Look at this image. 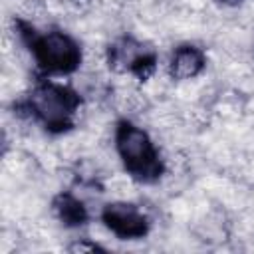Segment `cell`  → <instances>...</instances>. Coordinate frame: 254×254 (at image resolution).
<instances>
[{"instance_id":"5","label":"cell","mask_w":254,"mask_h":254,"mask_svg":"<svg viewBox=\"0 0 254 254\" xmlns=\"http://www.w3.org/2000/svg\"><path fill=\"white\" fill-rule=\"evenodd\" d=\"M202 65L204 56L200 54V50H196L194 46H181L169 62V75L177 81L192 79L200 73Z\"/></svg>"},{"instance_id":"2","label":"cell","mask_w":254,"mask_h":254,"mask_svg":"<svg viewBox=\"0 0 254 254\" xmlns=\"http://www.w3.org/2000/svg\"><path fill=\"white\" fill-rule=\"evenodd\" d=\"M32 109L50 127H62L73 113L69 95L58 85H40L32 93Z\"/></svg>"},{"instance_id":"8","label":"cell","mask_w":254,"mask_h":254,"mask_svg":"<svg viewBox=\"0 0 254 254\" xmlns=\"http://www.w3.org/2000/svg\"><path fill=\"white\" fill-rule=\"evenodd\" d=\"M58 214L64 222H77L83 216V206L77 198L65 196V198H60L58 202Z\"/></svg>"},{"instance_id":"7","label":"cell","mask_w":254,"mask_h":254,"mask_svg":"<svg viewBox=\"0 0 254 254\" xmlns=\"http://www.w3.org/2000/svg\"><path fill=\"white\" fill-rule=\"evenodd\" d=\"M105 189L111 196H115V200H127L135 194V183L131 181V177L121 173H111L105 183Z\"/></svg>"},{"instance_id":"4","label":"cell","mask_w":254,"mask_h":254,"mask_svg":"<svg viewBox=\"0 0 254 254\" xmlns=\"http://www.w3.org/2000/svg\"><path fill=\"white\" fill-rule=\"evenodd\" d=\"M103 220L107 222V226L119 234V236H141L145 232V214L129 204L127 200H117L113 204H107L105 206V212H103Z\"/></svg>"},{"instance_id":"6","label":"cell","mask_w":254,"mask_h":254,"mask_svg":"<svg viewBox=\"0 0 254 254\" xmlns=\"http://www.w3.org/2000/svg\"><path fill=\"white\" fill-rule=\"evenodd\" d=\"M143 58H145L143 44H139L133 38H123V40L113 44L111 56H109V64L117 73H127V69H131Z\"/></svg>"},{"instance_id":"10","label":"cell","mask_w":254,"mask_h":254,"mask_svg":"<svg viewBox=\"0 0 254 254\" xmlns=\"http://www.w3.org/2000/svg\"><path fill=\"white\" fill-rule=\"evenodd\" d=\"M222 2H226V4H232V2H236V0H222Z\"/></svg>"},{"instance_id":"1","label":"cell","mask_w":254,"mask_h":254,"mask_svg":"<svg viewBox=\"0 0 254 254\" xmlns=\"http://www.w3.org/2000/svg\"><path fill=\"white\" fill-rule=\"evenodd\" d=\"M117 151L127 167L135 173H153V147L149 135L135 127L123 125L117 131Z\"/></svg>"},{"instance_id":"3","label":"cell","mask_w":254,"mask_h":254,"mask_svg":"<svg viewBox=\"0 0 254 254\" xmlns=\"http://www.w3.org/2000/svg\"><path fill=\"white\" fill-rule=\"evenodd\" d=\"M38 62L52 71H67L77 64V46L62 32H50L38 42Z\"/></svg>"},{"instance_id":"9","label":"cell","mask_w":254,"mask_h":254,"mask_svg":"<svg viewBox=\"0 0 254 254\" xmlns=\"http://www.w3.org/2000/svg\"><path fill=\"white\" fill-rule=\"evenodd\" d=\"M71 252H91V250H97V244H85V242H75L69 246Z\"/></svg>"}]
</instances>
